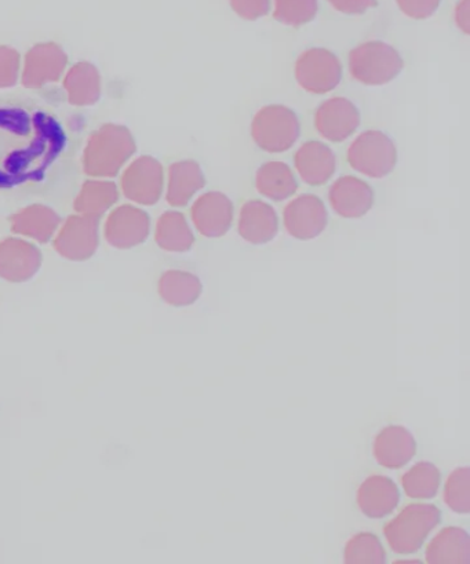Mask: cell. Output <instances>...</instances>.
Returning a JSON list of instances; mask_svg holds the SVG:
<instances>
[{
  "label": "cell",
  "mask_w": 470,
  "mask_h": 564,
  "mask_svg": "<svg viewBox=\"0 0 470 564\" xmlns=\"http://www.w3.org/2000/svg\"><path fill=\"white\" fill-rule=\"evenodd\" d=\"M68 134L41 104L0 98V194H34L67 152Z\"/></svg>",
  "instance_id": "1"
},
{
  "label": "cell",
  "mask_w": 470,
  "mask_h": 564,
  "mask_svg": "<svg viewBox=\"0 0 470 564\" xmlns=\"http://www.w3.org/2000/svg\"><path fill=\"white\" fill-rule=\"evenodd\" d=\"M135 152L130 131L119 124H103L92 133L84 153V170L96 178H112Z\"/></svg>",
  "instance_id": "2"
},
{
  "label": "cell",
  "mask_w": 470,
  "mask_h": 564,
  "mask_svg": "<svg viewBox=\"0 0 470 564\" xmlns=\"http://www.w3.org/2000/svg\"><path fill=\"white\" fill-rule=\"evenodd\" d=\"M440 509L431 503H412L390 523L384 534L391 550L397 555H413L425 544L428 535L440 523Z\"/></svg>",
  "instance_id": "3"
},
{
  "label": "cell",
  "mask_w": 470,
  "mask_h": 564,
  "mask_svg": "<svg viewBox=\"0 0 470 564\" xmlns=\"http://www.w3.org/2000/svg\"><path fill=\"white\" fill-rule=\"evenodd\" d=\"M348 62L352 78L368 86L391 84L404 68L401 53L382 41H370L354 47Z\"/></svg>",
  "instance_id": "4"
},
{
  "label": "cell",
  "mask_w": 470,
  "mask_h": 564,
  "mask_svg": "<svg viewBox=\"0 0 470 564\" xmlns=\"http://www.w3.org/2000/svg\"><path fill=\"white\" fill-rule=\"evenodd\" d=\"M251 135L260 150L282 153L294 147L300 135L297 115L284 106H266L255 113Z\"/></svg>",
  "instance_id": "5"
},
{
  "label": "cell",
  "mask_w": 470,
  "mask_h": 564,
  "mask_svg": "<svg viewBox=\"0 0 470 564\" xmlns=\"http://www.w3.org/2000/svg\"><path fill=\"white\" fill-rule=\"evenodd\" d=\"M348 162L360 174L370 178H384L396 167L395 142L380 130L364 131L349 147Z\"/></svg>",
  "instance_id": "6"
},
{
  "label": "cell",
  "mask_w": 470,
  "mask_h": 564,
  "mask_svg": "<svg viewBox=\"0 0 470 564\" xmlns=\"http://www.w3.org/2000/svg\"><path fill=\"white\" fill-rule=\"evenodd\" d=\"M295 79L311 95H326L341 84L342 64L335 53L314 47L304 52L295 62Z\"/></svg>",
  "instance_id": "7"
},
{
  "label": "cell",
  "mask_w": 470,
  "mask_h": 564,
  "mask_svg": "<svg viewBox=\"0 0 470 564\" xmlns=\"http://www.w3.org/2000/svg\"><path fill=\"white\" fill-rule=\"evenodd\" d=\"M165 174L156 159L142 156L130 164L122 177V189L125 198L135 204L152 206L160 202Z\"/></svg>",
  "instance_id": "8"
},
{
  "label": "cell",
  "mask_w": 470,
  "mask_h": 564,
  "mask_svg": "<svg viewBox=\"0 0 470 564\" xmlns=\"http://www.w3.org/2000/svg\"><path fill=\"white\" fill-rule=\"evenodd\" d=\"M98 228L100 226L95 218L81 215L69 217L54 240V249L69 261L89 260L100 243Z\"/></svg>",
  "instance_id": "9"
},
{
  "label": "cell",
  "mask_w": 470,
  "mask_h": 564,
  "mask_svg": "<svg viewBox=\"0 0 470 564\" xmlns=\"http://www.w3.org/2000/svg\"><path fill=\"white\" fill-rule=\"evenodd\" d=\"M283 217L287 232L298 240L318 238L329 224V213L324 200L311 194L300 195L289 202Z\"/></svg>",
  "instance_id": "10"
},
{
  "label": "cell",
  "mask_w": 470,
  "mask_h": 564,
  "mask_svg": "<svg viewBox=\"0 0 470 564\" xmlns=\"http://www.w3.org/2000/svg\"><path fill=\"white\" fill-rule=\"evenodd\" d=\"M359 109L348 98H330L316 109L315 128L327 141L343 142L359 129Z\"/></svg>",
  "instance_id": "11"
},
{
  "label": "cell",
  "mask_w": 470,
  "mask_h": 564,
  "mask_svg": "<svg viewBox=\"0 0 470 564\" xmlns=\"http://www.w3.org/2000/svg\"><path fill=\"white\" fill-rule=\"evenodd\" d=\"M68 57L56 43H40L25 56L23 85L26 89H41L54 84L67 68Z\"/></svg>",
  "instance_id": "12"
},
{
  "label": "cell",
  "mask_w": 470,
  "mask_h": 564,
  "mask_svg": "<svg viewBox=\"0 0 470 564\" xmlns=\"http://www.w3.org/2000/svg\"><path fill=\"white\" fill-rule=\"evenodd\" d=\"M150 216L139 207L124 205L111 213L106 224L108 243L117 249H133L150 235Z\"/></svg>",
  "instance_id": "13"
},
{
  "label": "cell",
  "mask_w": 470,
  "mask_h": 564,
  "mask_svg": "<svg viewBox=\"0 0 470 564\" xmlns=\"http://www.w3.org/2000/svg\"><path fill=\"white\" fill-rule=\"evenodd\" d=\"M42 253L36 246L23 239L9 238L0 243V278L12 283H24L40 272Z\"/></svg>",
  "instance_id": "14"
},
{
  "label": "cell",
  "mask_w": 470,
  "mask_h": 564,
  "mask_svg": "<svg viewBox=\"0 0 470 564\" xmlns=\"http://www.w3.org/2000/svg\"><path fill=\"white\" fill-rule=\"evenodd\" d=\"M196 229L205 238H221L233 223V204L227 195L207 193L195 202L190 210Z\"/></svg>",
  "instance_id": "15"
},
{
  "label": "cell",
  "mask_w": 470,
  "mask_h": 564,
  "mask_svg": "<svg viewBox=\"0 0 470 564\" xmlns=\"http://www.w3.org/2000/svg\"><path fill=\"white\" fill-rule=\"evenodd\" d=\"M330 204L338 216L360 218L374 205V191L365 181L353 175H343L330 188Z\"/></svg>",
  "instance_id": "16"
},
{
  "label": "cell",
  "mask_w": 470,
  "mask_h": 564,
  "mask_svg": "<svg viewBox=\"0 0 470 564\" xmlns=\"http://www.w3.org/2000/svg\"><path fill=\"white\" fill-rule=\"evenodd\" d=\"M417 453V442L412 432L402 425H390L376 435L374 457L381 467L398 469L407 465Z\"/></svg>",
  "instance_id": "17"
},
{
  "label": "cell",
  "mask_w": 470,
  "mask_h": 564,
  "mask_svg": "<svg viewBox=\"0 0 470 564\" xmlns=\"http://www.w3.org/2000/svg\"><path fill=\"white\" fill-rule=\"evenodd\" d=\"M294 162L299 177L310 186L326 184L337 169L336 153L319 141L305 142L295 153Z\"/></svg>",
  "instance_id": "18"
},
{
  "label": "cell",
  "mask_w": 470,
  "mask_h": 564,
  "mask_svg": "<svg viewBox=\"0 0 470 564\" xmlns=\"http://www.w3.org/2000/svg\"><path fill=\"white\" fill-rule=\"evenodd\" d=\"M401 501L395 481L374 475L365 479L358 490V506L365 517L382 519L391 514Z\"/></svg>",
  "instance_id": "19"
},
{
  "label": "cell",
  "mask_w": 470,
  "mask_h": 564,
  "mask_svg": "<svg viewBox=\"0 0 470 564\" xmlns=\"http://www.w3.org/2000/svg\"><path fill=\"white\" fill-rule=\"evenodd\" d=\"M278 232L277 213L262 200H249L240 210L239 235L251 245H265Z\"/></svg>",
  "instance_id": "20"
},
{
  "label": "cell",
  "mask_w": 470,
  "mask_h": 564,
  "mask_svg": "<svg viewBox=\"0 0 470 564\" xmlns=\"http://www.w3.org/2000/svg\"><path fill=\"white\" fill-rule=\"evenodd\" d=\"M12 231L23 237L47 243L59 227V217L56 212L45 205H31L15 213L10 218Z\"/></svg>",
  "instance_id": "21"
},
{
  "label": "cell",
  "mask_w": 470,
  "mask_h": 564,
  "mask_svg": "<svg viewBox=\"0 0 470 564\" xmlns=\"http://www.w3.org/2000/svg\"><path fill=\"white\" fill-rule=\"evenodd\" d=\"M206 178L198 162L182 161L173 163L168 169L167 202L174 207L187 206L200 189Z\"/></svg>",
  "instance_id": "22"
},
{
  "label": "cell",
  "mask_w": 470,
  "mask_h": 564,
  "mask_svg": "<svg viewBox=\"0 0 470 564\" xmlns=\"http://www.w3.org/2000/svg\"><path fill=\"white\" fill-rule=\"evenodd\" d=\"M426 562L462 563L470 562V536L461 528H446L426 546Z\"/></svg>",
  "instance_id": "23"
},
{
  "label": "cell",
  "mask_w": 470,
  "mask_h": 564,
  "mask_svg": "<svg viewBox=\"0 0 470 564\" xmlns=\"http://www.w3.org/2000/svg\"><path fill=\"white\" fill-rule=\"evenodd\" d=\"M255 186L262 196L275 202L292 198L298 189L293 170L283 162L262 164L255 174Z\"/></svg>",
  "instance_id": "24"
},
{
  "label": "cell",
  "mask_w": 470,
  "mask_h": 564,
  "mask_svg": "<svg viewBox=\"0 0 470 564\" xmlns=\"http://www.w3.org/2000/svg\"><path fill=\"white\" fill-rule=\"evenodd\" d=\"M64 89L73 106H92L101 96V76L90 63L76 64L65 76Z\"/></svg>",
  "instance_id": "25"
},
{
  "label": "cell",
  "mask_w": 470,
  "mask_h": 564,
  "mask_svg": "<svg viewBox=\"0 0 470 564\" xmlns=\"http://www.w3.org/2000/svg\"><path fill=\"white\" fill-rule=\"evenodd\" d=\"M157 290L165 303L183 308V306L193 305L199 300L204 292V284L194 273L171 270L163 273Z\"/></svg>",
  "instance_id": "26"
},
{
  "label": "cell",
  "mask_w": 470,
  "mask_h": 564,
  "mask_svg": "<svg viewBox=\"0 0 470 564\" xmlns=\"http://www.w3.org/2000/svg\"><path fill=\"white\" fill-rule=\"evenodd\" d=\"M155 240L168 253H187L194 248L195 235L183 213L166 212L157 220Z\"/></svg>",
  "instance_id": "27"
},
{
  "label": "cell",
  "mask_w": 470,
  "mask_h": 564,
  "mask_svg": "<svg viewBox=\"0 0 470 564\" xmlns=\"http://www.w3.org/2000/svg\"><path fill=\"white\" fill-rule=\"evenodd\" d=\"M118 199L119 191L112 181H86L75 200V210L81 216L100 220Z\"/></svg>",
  "instance_id": "28"
},
{
  "label": "cell",
  "mask_w": 470,
  "mask_h": 564,
  "mask_svg": "<svg viewBox=\"0 0 470 564\" xmlns=\"http://www.w3.org/2000/svg\"><path fill=\"white\" fill-rule=\"evenodd\" d=\"M440 470L431 463L420 462L402 478L404 492L414 500H430L439 491Z\"/></svg>",
  "instance_id": "29"
},
{
  "label": "cell",
  "mask_w": 470,
  "mask_h": 564,
  "mask_svg": "<svg viewBox=\"0 0 470 564\" xmlns=\"http://www.w3.org/2000/svg\"><path fill=\"white\" fill-rule=\"evenodd\" d=\"M343 561L348 564L385 563L386 553L379 536L371 533H360L353 535L347 542Z\"/></svg>",
  "instance_id": "30"
},
{
  "label": "cell",
  "mask_w": 470,
  "mask_h": 564,
  "mask_svg": "<svg viewBox=\"0 0 470 564\" xmlns=\"http://www.w3.org/2000/svg\"><path fill=\"white\" fill-rule=\"evenodd\" d=\"M275 19L288 26H303L318 14V0H275Z\"/></svg>",
  "instance_id": "31"
},
{
  "label": "cell",
  "mask_w": 470,
  "mask_h": 564,
  "mask_svg": "<svg viewBox=\"0 0 470 564\" xmlns=\"http://www.w3.org/2000/svg\"><path fill=\"white\" fill-rule=\"evenodd\" d=\"M445 502L451 511L459 514L470 512V469L468 467L453 470L446 481Z\"/></svg>",
  "instance_id": "32"
},
{
  "label": "cell",
  "mask_w": 470,
  "mask_h": 564,
  "mask_svg": "<svg viewBox=\"0 0 470 564\" xmlns=\"http://www.w3.org/2000/svg\"><path fill=\"white\" fill-rule=\"evenodd\" d=\"M21 57L13 47L0 46V89L18 84Z\"/></svg>",
  "instance_id": "33"
},
{
  "label": "cell",
  "mask_w": 470,
  "mask_h": 564,
  "mask_svg": "<svg viewBox=\"0 0 470 564\" xmlns=\"http://www.w3.org/2000/svg\"><path fill=\"white\" fill-rule=\"evenodd\" d=\"M231 7L239 18L255 21L270 13L271 0H231Z\"/></svg>",
  "instance_id": "34"
},
{
  "label": "cell",
  "mask_w": 470,
  "mask_h": 564,
  "mask_svg": "<svg viewBox=\"0 0 470 564\" xmlns=\"http://www.w3.org/2000/svg\"><path fill=\"white\" fill-rule=\"evenodd\" d=\"M402 12L415 20H425L439 9L440 0H397Z\"/></svg>",
  "instance_id": "35"
},
{
  "label": "cell",
  "mask_w": 470,
  "mask_h": 564,
  "mask_svg": "<svg viewBox=\"0 0 470 564\" xmlns=\"http://www.w3.org/2000/svg\"><path fill=\"white\" fill-rule=\"evenodd\" d=\"M330 3L343 14H363L376 7V0H330Z\"/></svg>",
  "instance_id": "36"
},
{
  "label": "cell",
  "mask_w": 470,
  "mask_h": 564,
  "mask_svg": "<svg viewBox=\"0 0 470 564\" xmlns=\"http://www.w3.org/2000/svg\"><path fill=\"white\" fill-rule=\"evenodd\" d=\"M469 0H462L461 4H458L457 8V24L459 29H461L464 34H469V10H468Z\"/></svg>",
  "instance_id": "37"
}]
</instances>
